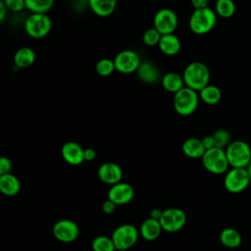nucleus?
Listing matches in <instances>:
<instances>
[{"mask_svg": "<svg viewBox=\"0 0 251 251\" xmlns=\"http://www.w3.org/2000/svg\"><path fill=\"white\" fill-rule=\"evenodd\" d=\"M215 12L223 19H229L235 13V4L233 0H216Z\"/></svg>", "mask_w": 251, "mask_h": 251, "instance_id": "26", "label": "nucleus"}, {"mask_svg": "<svg viewBox=\"0 0 251 251\" xmlns=\"http://www.w3.org/2000/svg\"><path fill=\"white\" fill-rule=\"evenodd\" d=\"M7 9L11 12H22L25 8V0H3Z\"/></svg>", "mask_w": 251, "mask_h": 251, "instance_id": "32", "label": "nucleus"}, {"mask_svg": "<svg viewBox=\"0 0 251 251\" xmlns=\"http://www.w3.org/2000/svg\"><path fill=\"white\" fill-rule=\"evenodd\" d=\"M185 86L200 91L203 87L209 84L210 71L206 64L195 61L189 63L182 74Z\"/></svg>", "mask_w": 251, "mask_h": 251, "instance_id": "1", "label": "nucleus"}, {"mask_svg": "<svg viewBox=\"0 0 251 251\" xmlns=\"http://www.w3.org/2000/svg\"><path fill=\"white\" fill-rule=\"evenodd\" d=\"M178 19L176 14L169 8H162L154 16L153 26L163 35L174 33L177 27Z\"/></svg>", "mask_w": 251, "mask_h": 251, "instance_id": "10", "label": "nucleus"}, {"mask_svg": "<svg viewBox=\"0 0 251 251\" xmlns=\"http://www.w3.org/2000/svg\"><path fill=\"white\" fill-rule=\"evenodd\" d=\"M190 3L194 10H198L208 7L209 0H190Z\"/></svg>", "mask_w": 251, "mask_h": 251, "instance_id": "36", "label": "nucleus"}, {"mask_svg": "<svg viewBox=\"0 0 251 251\" xmlns=\"http://www.w3.org/2000/svg\"><path fill=\"white\" fill-rule=\"evenodd\" d=\"M118 0H88L91 11L98 17L111 16L117 8Z\"/></svg>", "mask_w": 251, "mask_h": 251, "instance_id": "19", "label": "nucleus"}, {"mask_svg": "<svg viewBox=\"0 0 251 251\" xmlns=\"http://www.w3.org/2000/svg\"><path fill=\"white\" fill-rule=\"evenodd\" d=\"M216 147L226 149V146L231 142L230 141V133L227 129L219 128L213 134Z\"/></svg>", "mask_w": 251, "mask_h": 251, "instance_id": "30", "label": "nucleus"}, {"mask_svg": "<svg viewBox=\"0 0 251 251\" xmlns=\"http://www.w3.org/2000/svg\"><path fill=\"white\" fill-rule=\"evenodd\" d=\"M7 11H9L5 5V3L3 2V0L0 1V22L2 23L5 20L6 17V13Z\"/></svg>", "mask_w": 251, "mask_h": 251, "instance_id": "38", "label": "nucleus"}, {"mask_svg": "<svg viewBox=\"0 0 251 251\" xmlns=\"http://www.w3.org/2000/svg\"><path fill=\"white\" fill-rule=\"evenodd\" d=\"M220 241L225 247L233 249L240 246L242 237L236 229L232 227H226L220 233Z\"/></svg>", "mask_w": 251, "mask_h": 251, "instance_id": "24", "label": "nucleus"}, {"mask_svg": "<svg viewBox=\"0 0 251 251\" xmlns=\"http://www.w3.org/2000/svg\"><path fill=\"white\" fill-rule=\"evenodd\" d=\"M159 221L163 230L167 232H176L184 226L186 215L179 208H168L163 211Z\"/></svg>", "mask_w": 251, "mask_h": 251, "instance_id": "9", "label": "nucleus"}, {"mask_svg": "<svg viewBox=\"0 0 251 251\" xmlns=\"http://www.w3.org/2000/svg\"><path fill=\"white\" fill-rule=\"evenodd\" d=\"M139 234V230L135 226L124 224L113 231L111 237L118 251H126L136 243Z\"/></svg>", "mask_w": 251, "mask_h": 251, "instance_id": "7", "label": "nucleus"}, {"mask_svg": "<svg viewBox=\"0 0 251 251\" xmlns=\"http://www.w3.org/2000/svg\"><path fill=\"white\" fill-rule=\"evenodd\" d=\"M114 62L116 71L121 74L128 75L137 71L141 64V59L135 51L126 49L119 52L116 55Z\"/></svg>", "mask_w": 251, "mask_h": 251, "instance_id": "11", "label": "nucleus"}, {"mask_svg": "<svg viewBox=\"0 0 251 251\" xmlns=\"http://www.w3.org/2000/svg\"><path fill=\"white\" fill-rule=\"evenodd\" d=\"M12 162L7 157H1L0 158V175L9 174L12 171Z\"/></svg>", "mask_w": 251, "mask_h": 251, "instance_id": "33", "label": "nucleus"}, {"mask_svg": "<svg viewBox=\"0 0 251 251\" xmlns=\"http://www.w3.org/2000/svg\"><path fill=\"white\" fill-rule=\"evenodd\" d=\"M134 196L133 187L126 182H118L110 186L107 198L112 200L116 205H125L132 200Z\"/></svg>", "mask_w": 251, "mask_h": 251, "instance_id": "13", "label": "nucleus"}, {"mask_svg": "<svg viewBox=\"0 0 251 251\" xmlns=\"http://www.w3.org/2000/svg\"><path fill=\"white\" fill-rule=\"evenodd\" d=\"M246 170H247V172H248V174H249V176H250V177H251V162L248 164V166L246 167Z\"/></svg>", "mask_w": 251, "mask_h": 251, "instance_id": "40", "label": "nucleus"}, {"mask_svg": "<svg viewBox=\"0 0 251 251\" xmlns=\"http://www.w3.org/2000/svg\"><path fill=\"white\" fill-rule=\"evenodd\" d=\"M158 47L163 54L167 56H175L180 51L181 43L176 34L169 33L162 35Z\"/></svg>", "mask_w": 251, "mask_h": 251, "instance_id": "18", "label": "nucleus"}, {"mask_svg": "<svg viewBox=\"0 0 251 251\" xmlns=\"http://www.w3.org/2000/svg\"><path fill=\"white\" fill-rule=\"evenodd\" d=\"M116 204L107 198V200H105L103 203H102V211L105 213V214H113L116 210Z\"/></svg>", "mask_w": 251, "mask_h": 251, "instance_id": "34", "label": "nucleus"}, {"mask_svg": "<svg viewBox=\"0 0 251 251\" xmlns=\"http://www.w3.org/2000/svg\"><path fill=\"white\" fill-rule=\"evenodd\" d=\"M52 28V21L47 14L31 13L25 22V30L32 38L46 36Z\"/></svg>", "mask_w": 251, "mask_h": 251, "instance_id": "6", "label": "nucleus"}, {"mask_svg": "<svg viewBox=\"0 0 251 251\" xmlns=\"http://www.w3.org/2000/svg\"><path fill=\"white\" fill-rule=\"evenodd\" d=\"M21 189L18 177L11 173L0 175V190L6 196H15Z\"/></svg>", "mask_w": 251, "mask_h": 251, "instance_id": "20", "label": "nucleus"}, {"mask_svg": "<svg viewBox=\"0 0 251 251\" xmlns=\"http://www.w3.org/2000/svg\"><path fill=\"white\" fill-rule=\"evenodd\" d=\"M25 8L31 13L46 14L54 5L55 0H25Z\"/></svg>", "mask_w": 251, "mask_h": 251, "instance_id": "27", "label": "nucleus"}, {"mask_svg": "<svg viewBox=\"0 0 251 251\" xmlns=\"http://www.w3.org/2000/svg\"><path fill=\"white\" fill-rule=\"evenodd\" d=\"M162 213L163 211L155 208V209H152L151 212H150V217L153 218V219H156V220H160L161 216H162Z\"/></svg>", "mask_w": 251, "mask_h": 251, "instance_id": "39", "label": "nucleus"}, {"mask_svg": "<svg viewBox=\"0 0 251 251\" xmlns=\"http://www.w3.org/2000/svg\"><path fill=\"white\" fill-rule=\"evenodd\" d=\"M35 61V53L29 47H22L18 49L14 55V64L21 69H25L33 65Z\"/></svg>", "mask_w": 251, "mask_h": 251, "instance_id": "23", "label": "nucleus"}, {"mask_svg": "<svg viewBox=\"0 0 251 251\" xmlns=\"http://www.w3.org/2000/svg\"><path fill=\"white\" fill-rule=\"evenodd\" d=\"M93 251H116V246L113 242L112 237L105 235L96 236L91 243Z\"/></svg>", "mask_w": 251, "mask_h": 251, "instance_id": "28", "label": "nucleus"}, {"mask_svg": "<svg viewBox=\"0 0 251 251\" xmlns=\"http://www.w3.org/2000/svg\"><path fill=\"white\" fill-rule=\"evenodd\" d=\"M139 79L145 83H155L161 77L158 67L149 61L141 62L139 68L136 71Z\"/></svg>", "mask_w": 251, "mask_h": 251, "instance_id": "17", "label": "nucleus"}, {"mask_svg": "<svg viewBox=\"0 0 251 251\" xmlns=\"http://www.w3.org/2000/svg\"><path fill=\"white\" fill-rule=\"evenodd\" d=\"M162 37V34L153 26L151 28H148L145 30L142 36L143 43L149 47L156 46L159 44L160 39Z\"/></svg>", "mask_w": 251, "mask_h": 251, "instance_id": "31", "label": "nucleus"}, {"mask_svg": "<svg viewBox=\"0 0 251 251\" xmlns=\"http://www.w3.org/2000/svg\"><path fill=\"white\" fill-rule=\"evenodd\" d=\"M251 177L246 168H231L226 173L224 178L225 188L233 194L244 191L249 183Z\"/></svg>", "mask_w": 251, "mask_h": 251, "instance_id": "8", "label": "nucleus"}, {"mask_svg": "<svg viewBox=\"0 0 251 251\" xmlns=\"http://www.w3.org/2000/svg\"><path fill=\"white\" fill-rule=\"evenodd\" d=\"M217 17L218 15L215 10L209 7L194 10L189 18V28L195 34H206L215 27L217 24Z\"/></svg>", "mask_w": 251, "mask_h": 251, "instance_id": "2", "label": "nucleus"}, {"mask_svg": "<svg viewBox=\"0 0 251 251\" xmlns=\"http://www.w3.org/2000/svg\"><path fill=\"white\" fill-rule=\"evenodd\" d=\"M97 176L102 182L113 185L121 181L123 176V171L118 164L107 162L102 164L98 168Z\"/></svg>", "mask_w": 251, "mask_h": 251, "instance_id": "14", "label": "nucleus"}, {"mask_svg": "<svg viewBox=\"0 0 251 251\" xmlns=\"http://www.w3.org/2000/svg\"><path fill=\"white\" fill-rule=\"evenodd\" d=\"M63 159L70 165L77 166L84 162V149L76 142L68 141L61 149Z\"/></svg>", "mask_w": 251, "mask_h": 251, "instance_id": "15", "label": "nucleus"}, {"mask_svg": "<svg viewBox=\"0 0 251 251\" xmlns=\"http://www.w3.org/2000/svg\"><path fill=\"white\" fill-rule=\"evenodd\" d=\"M163 227L160 221L149 217L142 222L139 228V233L145 240L153 241L160 236Z\"/></svg>", "mask_w": 251, "mask_h": 251, "instance_id": "16", "label": "nucleus"}, {"mask_svg": "<svg viewBox=\"0 0 251 251\" xmlns=\"http://www.w3.org/2000/svg\"><path fill=\"white\" fill-rule=\"evenodd\" d=\"M225 150L231 168H246L251 162V147L243 140L231 141Z\"/></svg>", "mask_w": 251, "mask_h": 251, "instance_id": "5", "label": "nucleus"}, {"mask_svg": "<svg viewBox=\"0 0 251 251\" xmlns=\"http://www.w3.org/2000/svg\"><path fill=\"white\" fill-rule=\"evenodd\" d=\"M201 140H202V143H203V145H204V147H205L206 150L211 149V148H213V147H216V144H215V140H214L213 135H206V136H204Z\"/></svg>", "mask_w": 251, "mask_h": 251, "instance_id": "35", "label": "nucleus"}, {"mask_svg": "<svg viewBox=\"0 0 251 251\" xmlns=\"http://www.w3.org/2000/svg\"><path fill=\"white\" fill-rule=\"evenodd\" d=\"M198 91L187 86L182 87L174 95V108L180 116H189L195 112L199 103Z\"/></svg>", "mask_w": 251, "mask_h": 251, "instance_id": "3", "label": "nucleus"}, {"mask_svg": "<svg viewBox=\"0 0 251 251\" xmlns=\"http://www.w3.org/2000/svg\"><path fill=\"white\" fill-rule=\"evenodd\" d=\"M200 99L208 105H216L222 98V92L220 88L213 84H208L198 91Z\"/></svg>", "mask_w": 251, "mask_h": 251, "instance_id": "25", "label": "nucleus"}, {"mask_svg": "<svg viewBox=\"0 0 251 251\" xmlns=\"http://www.w3.org/2000/svg\"><path fill=\"white\" fill-rule=\"evenodd\" d=\"M96 157V152L93 148H85L84 149V161H87V162H90L92 160H94Z\"/></svg>", "mask_w": 251, "mask_h": 251, "instance_id": "37", "label": "nucleus"}, {"mask_svg": "<svg viewBox=\"0 0 251 251\" xmlns=\"http://www.w3.org/2000/svg\"><path fill=\"white\" fill-rule=\"evenodd\" d=\"M53 235L55 238L64 243L75 241L79 234L78 226L71 220H60L53 226Z\"/></svg>", "mask_w": 251, "mask_h": 251, "instance_id": "12", "label": "nucleus"}, {"mask_svg": "<svg viewBox=\"0 0 251 251\" xmlns=\"http://www.w3.org/2000/svg\"><path fill=\"white\" fill-rule=\"evenodd\" d=\"M95 71L100 76H109L116 71L114 60L109 58L100 59L95 65Z\"/></svg>", "mask_w": 251, "mask_h": 251, "instance_id": "29", "label": "nucleus"}, {"mask_svg": "<svg viewBox=\"0 0 251 251\" xmlns=\"http://www.w3.org/2000/svg\"><path fill=\"white\" fill-rule=\"evenodd\" d=\"M206 149L202 143L201 139L198 138H188L182 143V152L185 156L196 159V158H202L204 155Z\"/></svg>", "mask_w": 251, "mask_h": 251, "instance_id": "22", "label": "nucleus"}, {"mask_svg": "<svg viewBox=\"0 0 251 251\" xmlns=\"http://www.w3.org/2000/svg\"><path fill=\"white\" fill-rule=\"evenodd\" d=\"M161 82L163 87L172 93H176L178 90H180L182 87H184V80L183 76L180 75L177 73L170 72L165 74V75L162 76Z\"/></svg>", "mask_w": 251, "mask_h": 251, "instance_id": "21", "label": "nucleus"}, {"mask_svg": "<svg viewBox=\"0 0 251 251\" xmlns=\"http://www.w3.org/2000/svg\"><path fill=\"white\" fill-rule=\"evenodd\" d=\"M204 168L215 175H222L228 171L229 163L226 150L219 147H213L205 151L201 158Z\"/></svg>", "mask_w": 251, "mask_h": 251, "instance_id": "4", "label": "nucleus"}]
</instances>
